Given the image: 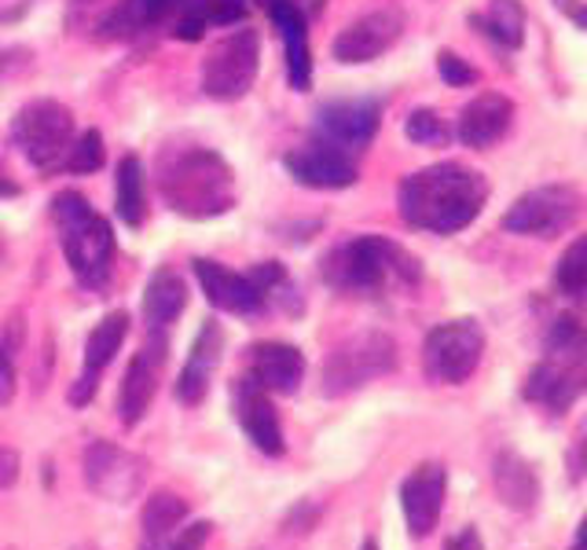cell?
Wrapping results in <instances>:
<instances>
[{"label":"cell","mask_w":587,"mask_h":550,"mask_svg":"<svg viewBox=\"0 0 587 550\" xmlns=\"http://www.w3.org/2000/svg\"><path fill=\"white\" fill-rule=\"evenodd\" d=\"M489 202V180L470 166L437 162L400 180V216L430 235H455L481 216Z\"/></svg>","instance_id":"obj_1"},{"label":"cell","mask_w":587,"mask_h":550,"mask_svg":"<svg viewBox=\"0 0 587 550\" xmlns=\"http://www.w3.org/2000/svg\"><path fill=\"white\" fill-rule=\"evenodd\" d=\"M158 188L172 213L206 221L221 216L235 205V173L210 147H180L163 155Z\"/></svg>","instance_id":"obj_2"},{"label":"cell","mask_w":587,"mask_h":550,"mask_svg":"<svg viewBox=\"0 0 587 550\" xmlns=\"http://www.w3.org/2000/svg\"><path fill=\"white\" fill-rule=\"evenodd\" d=\"M52 221H55V232H60L66 265L77 275V283L88 286V290L107 283L114 268V254H118L114 228L107 224V216L92 210L82 191H60L52 199Z\"/></svg>","instance_id":"obj_3"},{"label":"cell","mask_w":587,"mask_h":550,"mask_svg":"<svg viewBox=\"0 0 587 550\" xmlns=\"http://www.w3.org/2000/svg\"><path fill=\"white\" fill-rule=\"evenodd\" d=\"M324 279L342 294H378L389 283H419V261L382 235H360L331 250Z\"/></svg>","instance_id":"obj_4"},{"label":"cell","mask_w":587,"mask_h":550,"mask_svg":"<svg viewBox=\"0 0 587 550\" xmlns=\"http://www.w3.org/2000/svg\"><path fill=\"white\" fill-rule=\"evenodd\" d=\"M11 140L33 169L55 173L74 147V114L60 99H30L11 118Z\"/></svg>","instance_id":"obj_5"},{"label":"cell","mask_w":587,"mask_h":550,"mask_svg":"<svg viewBox=\"0 0 587 550\" xmlns=\"http://www.w3.org/2000/svg\"><path fill=\"white\" fill-rule=\"evenodd\" d=\"M397 346L382 330H364L331 352L324 363V396H349L382 374H394Z\"/></svg>","instance_id":"obj_6"},{"label":"cell","mask_w":587,"mask_h":550,"mask_svg":"<svg viewBox=\"0 0 587 550\" xmlns=\"http://www.w3.org/2000/svg\"><path fill=\"white\" fill-rule=\"evenodd\" d=\"M485 357V330L474 319H452L433 327L422 341V367L426 378L437 385H459L478 371Z\"/></svg>","instance_id":"obj_7"},{"label":"cell","mask_w":587,"mask_h":550,"mask_svg":"<svg viewBox=\"0 0 587 550\" xmlns=\"http://www.w3.org/2000/svg\"><path fill=\"white\" fill-rule=\"evenodd\" d=\"M584 210V199L569 183H547L522 194L503 216V228L511 235H533V239H555L577 224Z\"/></svg>","instance_id":"obj_8"},{"label":"cell","mask_w":587,"mask_h":550,"mask_svg":"<svg viewBox=\"0 0 587 550\" xmlns=\"http://www.w3.org/2000/svg\"><path fill=\"white\" fill-rule=\"evenodd\" d=\"M261 66V38L258 30H235L232 38H224L217 49L206 55L202 66V88L210 99L235 103L253 88Z\"/></svg>","instance_id":"obj_9"},{"label":"cell","mask_w":587,"mask_h":550,"mask_svg":"<svg viewBox=\"0 0 587 550\" xmlns=\"http://www.w3.org/2000/svg\"><path fill=\"white\" fill-rule=\"evenodd\" d=\"M147 466L144 455L125 452L111 441H92L85 452V485L96 491L99 499L114 503V507H125L144 491L147 485Z\"/></svg>","instance_id":"obj_10"},{"label":"cell","mask_w":587,"mask_h":550,"mask_svg":"<svg viewBox=\"0 0 587 550\" xmlns=\"http://www.w3.org/2000/svg\"><path fill=\"white\" fill-rule=\"evenodd\" d=\"M382 125V107L375 99H331L316 110L319 144L335 147L342 155L364 151Z\"/></svg>","instance_id":"obj_11"},{"label":"cell","mask_w":587,"mask_h":550,"mask_svg":"<svg viewBox=\"0 0 587 550\" xmlns=\"http://www.w3.org/2000/svg\"><path fill=\"white\" fill-rule=\"evenodd\" d=\"M169 360V341L166 330H147L144 349L136 352V360L129 363V371L122 378V396H118V411H122V426L133 430L136 422L147 415L151 400L158 393V382H163Z\"/></svg>","instance_id":"obj_12"},{"label":"cell","mask_w":587,"mask_h":550,"mask_svg":"<svg viewBox=\"0 0 587 550\" xmlns=\"http://www.w3.org/2000/svg\"><path fill=\"white\" fill-rule=\"evenodd\" d=\"M405 33V15L394 8H378L367 11L356 22H349L335 41H331V55L345 66H360L378 60L382 52H389Z\"/></svg>","instance_id":"obj_13"},{"label":"cell","mask_w":587,"mask_h":550,"mask_svg":"<svg viewBox=\"0 0 587 550\" xmlns=\"http://www.w3.org/2000/svg\"><path fill=\"white\" fill-rule=\"evenodd\" d=\"M444 491H448L444 463H419L405 477V485H400V510H405V525L416 540L437 529L444 510Z\"/></svg>","instance_id":"obj_14"},{"label":"cell","mask_w":587,"mask_h":550,"mask_svg":"<svg viewBox=\"0 0 587 550\" xmlns=\"http://www.w3.org/2000/svg\"><path fill=\"white\" fill-rule=\"evenodd\" d=\"M195 268V279H199L206 302L213 308H221V313H232V316H261L264 308H269V297L261 294V286L250 279L243 272H232L224 265H217L210 257H199L191 261Z\"/></svg>","instance_id":"obj_15"},{"label":"cell","mask_w":587,"mask_h":550,"mask_svg":"<svg viewBox=\"0 0 587 550\" xmlns=\"http://www.w3.org/2000/svg\"><path fill=\"white\" fill-rule=\"evenodd\" d=\"M125 335H129V313H111V316H103L96 327H92V335L85 341V371L74 382L71 396H66L74 408H85L88 400L96 396L99 374L107 371L114 357H118Z\"/></svg>","instance_id":"obj_16"},{"label":"cell","mask_w":587,"mask_h":550,"mask_svg":"<svg viewBox=\"0 0 587 550\" xmlns=\"http://www.w3.org/2000/svg\"><path fill=\"white\" fill-rule=\"evenodd\" d=\"M235 415H239V426H243L250 444L261 455H269V458L283 455L286 441H283L280 415H275V404L269 400V393H264L253 378H239L235 382Z\"/></svg>","instance_id":"obj_17"},{"label":"cell","mask_w":587,"mask_h":550,"mask_svg":"<svg viewBox=\"0 0 587 550\" xmlns=\"http://www.w3.org/2000/svg\"><path fill=\"white\" fill-rule=\"evenodd\" d=\"M286 169H291V177L302 183V188H316V191H342L356 183L353 158L319 140L286 155Z\"/></svg>","instance_id":"obj_18"},{"label":"cell","mask_w":587,"mask_h":550,"mask_svg":"<svg viewBox=\"0 0 587 550\" xmlns=\"http://www.w3.org/2000/svg\"><path fill=\"white\" fill-rule=\"evenodd\" d=\"M250 374L264 393L291 396L305 382V357L286 341H258L250 349Z\"/></svg>","instance_id":"obj_19"},{"label":"cell","mask_w":587,"mask_h":550,"mask_svg":"<svg viewBox=\"0 0 587 550\" xmlns=\"http://www.w3.org/2000/svg\"><path fill=\"white\" fill-rule=\"evenodd\" d=\"M511 121H514V103L503 92H481L459 114V140L474 147V151H489L492 144H500L506 136Z\"/></svg>","instance_id":"obj_20"},{"label":"cell","mask_w":587,"mask_h":550,"mask_svg":"<svg viewBox=\"0 0 587 550\" xmlns=\"http://www.w3.org/2000/svg\"><path fill=\"white\" fill-rule=\"evenodd\" d=\"M258 4L280 27V38L286 44V74H291V85L297 92H305L313 85V52H308V38H305V11L297 8V0H258Z\"/></svg>","instance_id":"obj_21"},{"label":"cell","mask_w":587,"mask_h":550,"mask_svg":"<svg viewBox=\"0 0 587 550\" xmlns=\"http://www.w3.org/2000/svg\"><path fill=\"white\" fill-rule=\"evenodd\" d=\"M221 352H224V335H221V327L213 324H202L199 330V338H195V346H191V357L188 363H184V371L177 378V400L180 404H202L206 393H210V378H213V367L217 360H221Z\"/></svg>","instance_id":"obj_22"},{"label":"cell","mask_w":587,"mask_h":550,"mask_svg":"<svg viewBox=\"0 0 587 550\" xmlns=\"http://www.w3.org/2000/svg\"><path fill=\"white\" fill-rule=\"evenodd\" d=\"M247 0H180L172 11V38L199 41L206 27H235L247 19Z\"/></svg>","instance_id":"obj_23"},{"label":"cell","mask_w":587,"mask_h":550,"mask_svg":"<svg viewBox=\"0 0 587 550\" xmlns=\"http://www.w3.org/2000/svg\"><path fill=\"white\" fill-rule=\"evenodd\" d=\"M184 305H188V286L172 268H158L144 290V324L147 330H166L177 324Z\"/></svg>","instance_id":"obj_24"},{"label":"cell","mask_w":587,"mask_h":550,"mask_svg":"<svg viewBox=\"0 0 587 550\" xmlns=\"http://www.w3.org/2000/svg\"><path fill=\"white\" fill-rule=\"evenodd\" d=\"M492 485H496L500 499L514 510H536L539 503V480L536 469L525 463L522 455L514 452H500L496 466H492Z\"/></svg>","instance_id":"obj_25"},{"label":"cell","mask_w":587,"mask_h":550,"mask_svg":"<svg viewBox=\"0 0 587 550\" xmlns=\"http://www.w3.org/2000/svg\"><path fill=\"white\" fill-rule=\"evenodd\" d=\"M177 4L180 0H122V4L107 15V22H103V30H107V38H118V41L140 38V33L163 27L166 19H172Z\"/></svg>","instance_id":"obj_26"},{"label":"cell","mask_w":587,"mask_h":550,"mask_svg":"<svg viewBox=\"0 0 587 550\" xmlns=\"http://www.w3.org/2000/svg\"><path fill=\"white\" fill-rule=\"evenodd\" d=\"M184 518H188V503H184L180 496H172V491H155V496L144 503L140 550H169Z\"/></svg>","instance_id":"obj_27"},{"label":"cell","mask_w":587,"mask_h":550,"mask_svg":"<svg viewBox=\"0 0 587 550\" xmlns=\"http://www.w3.org/2000/svg\"><path fill=\"white\" fill-rule=\"evenodd\" d=\"M522 396L533 400V404H544L551 411L569 408L573 396H577V382H573V374H569V363H551V360L536 363L525 378Z\"/></svg>","instance_id":"obj_28"},{"label":"cell","mask_w":587,"mask_h":550,"mask_svg":"<svg viewBox=\"0 0 587 550\" xmlns=\"http://www.w3.org/2000/svg\"><path fill=\"white\" fill-rule=\"evenodd\" d=\"M22 346H27V316H22V308H15V313H8L4 327H0V404L15 400Z\"/></svg>","instance_id":"obj_29"},{"label":"cell","mask_w":587,"mask_h":550,"mask_svg":"<svg viewBox=\"0 0 587 550\" xmlns=\"http://www.w3.org/2000/svg\"><path fill=\"white\" fill-rule=\"evenodd\" d=\"M118 216L129 228H140L147 221V177H144V162L136 155H125L118 162Z\"/></svg>","instance_id":"obj_30"},{"label":"cell","mask_w":587,"mask_h":550,"mask_svg":"<svg viewBox=\"0 0 587 550\" xmlns=\"http://www.w3.org/2000/svg\"><path fill=\"white\" fill-rule=\"evenodd\" d=\"M478 22L500 44H506V49H522V41H525V11H522L517 0H492L489 11Z\"/></svg>","instance_id":"obj_31"},{"label":"cell","mask_w":587,"mask_h":550,"mask_svg":"<svg viewBox=\"0 0 587 550\" xmlns=\"http://www.w3.org/2000/svg\"><path fill=\"white\" fill-rule=\"evenodd\" d=\"M555 290L562 297H584L587 294V235L573 239L566 254L555 265Z\"/></svg>","instance_id":"obj_32"},{"label":"cell","mask_w":587,"mask_h":550,"mask_svg":"<svg viewBox=\"0 0 587 550\" xmlns=\"http://www.w3.org/2000/svg\"><path fill=\"white\" fill-rule=\"evenodd\" d=\"M584 327L577 316H558L555 324H551L547 338H544V349L551 352V357H558V363H573L580 360L584 352Z\"/></svg>","instance_id":"obj_33"},{"label":"cell","mask_w":587,"mask_h":550,"mask_svg":"<svg viewBox=\"0 0 587 550\" xmlns=\"http://www.w3.org/2000/svg\"><path fill=\"white\" fill-rule=\"evenodd\" d=\"M66 169L77 177L103 169V136H99V129H85L82 136H77L71 155H66Z\"/></svg>","instance_id":"obj_34"},{"label":"cell","mask_w":587,"mask_h":550,"mask_svg":"<svg viewBox=\"0 0 587 550\" xmlns=\"http://www.w3.org/2000/svg\"><path fill=\"white\" fill-rule=\"evenodd\" d=\"M405 133H408L411 144H426V147H437V144L448 140V129H444L441 114H437V110H426V107L408 114Z\"/></svg>","instance_id":"obj_35"},{"label":"cell","mask_w":587,"mask_h":550,"mask_svg":"<svg viewBox=\"0 0 587 550\" xmlns=\"http://www.w3.org/2000/svg\"><path fill=\"white\" fill-rule=\"evenodd\" d=\"M437 71H441L444 82L455 85V88L478 82V71H474V66H470L467 60H459L455 52H441V55H437Z\"/></svg>","instance_id":"obj_36"},{"label":"cell","mask_w":587,"mask_h":550,"mask_svg":"<svg viewBox=\"0 0 587 550\" xmlns=\"http://www.w3.org/2000/svg\"><path fill=\"white\" fill-rule=\"evenodd\" d=\"M210 532H213L210 521H195L191 529H180L177 536H172L169 550H202L206 540H210Z\"/></svg>","instance_id":"obj_37"},{"label":"cell","mask_w":587,"mask_h":550,"mask_svg":"<svg viewBox=\"0 0 587 550\" xmlns=\"http://www.w3.org/2000/svg\"><path fill=\"white\" fill-rule=\"evenodd\" d=\"M569 469L577 480L587 477V419L580 422L577 433H573V441H569Z\"/></svg>","instance_id":"obj_38"},{"label":"cell","mask_w":587,"mask_h":550,"mask_svg":"<svg viewBox=\"0 0 587 550\" xmlns=\"http://www.w3.org/2000/svg\"><path fill=\"white\" fill-rule=\"evenodd\" d=\"M19 480V452L0 448V491H8Z\"/></svg>","instance_id":"obj_39"},{"label":"cell","mask_w":587,"mask_h":550,"mask_svg":"<svg viewBox=\"0 0 587 550\" xmlns=\"http://www.w3.org/2000/svg\"><path fill=\"white\" fill-rule=\"evenodd\" d=\"M444 550H485V543H481V532L474 525H467V529H459L452 540L444 543Z\"/></svg>","instance_id":"obj_40"},{"label":"cell","mask_w":587,"mask_h":550,"mask_svg":"<svg viewBox=\"0 0 587 550\" xmlns=\"http://www.w3.org/2000/svg\"><path fill=\"white\" fill-rule=\"evenodd\" d=\"M555 4H558L562 11H566V15H569L573 22H577V27L587 30V8H584V4H577V0H555Z\"/></svg>","instance_id":"obj_41"},{"label":"cell","mask_w":587,"mask_h":550,"mask_svg":"<svg viewBox=\"0 0 587 550\" xmlns=\"http://www.w3.org/2000/svg\"><path fill=\"white\" fill-rule=\"evenodd\" d=\"M11 194H19V183L4 177V169H0V199H11Z\"/></svg>","instance_id":"obj_42"},{"label":"cell","mask_w":587,"mask_h":550,"mask_svg":"<svg viewBox=\"0 0 587 550\" xmlns=\"http://www.w3.org/2000/svg\"><path fill=\"white\" fill-rule=\"evenodd\" d=\"M573 550H587V514L580 518V529H577V543H573Z\"/></svg>","instance_id":"obj_43"},{"label":"cell","mask_w":587,"mask_h":550,"mask_svg":"<svg viewBox=\"0 0 587 550\" xmlns=\"http://www.w3.org/2000/svg\"><path fill=\"white\" fill-rule=\"evenodd\" d=\"M360 550H378V543H375V540H367V543H364Z\"/></svg>","instance_id":"obj_44"}]
</instances>
